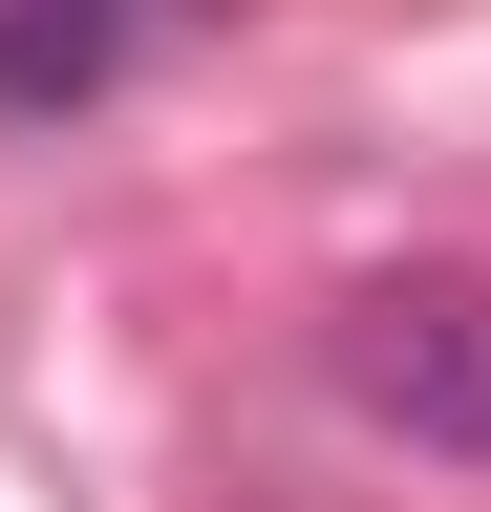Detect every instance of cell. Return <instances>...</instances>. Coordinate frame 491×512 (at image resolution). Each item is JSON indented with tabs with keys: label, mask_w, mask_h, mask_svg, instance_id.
Masks as SVG:
<instances>
[{
	"label": "cell",
	"mask_w": 491,
	"mask_h": 512,
	"mask_svg": "<svg viewBox=\"0 0 491 512\" xmlns=\"http://www.w3.org/2000/svg\"><path fill=\"white\" fill-rule=\"evenodd\" d=\"M321 363H342L363 427H406V448H449V470H491V278H470V256L363 278V299L321 320Z\"/></svg>",
	"instance_id": "obj_1"
},
{
	"label": "cell",
	"mask_w": 491,
	"mask_h": 512,
	"mask_svg": "<svg viewBox=\"0 0 491 512\" xmlns=\"http://www.w3.org/2000/svg\"><path fill=\"white\" fill-rule=\"evenodd\" d=\"M150 22H214V0H0V128H65L150 64Z\"/></svg>",
	"instance_id": "obj_2"
}]
</instances>
